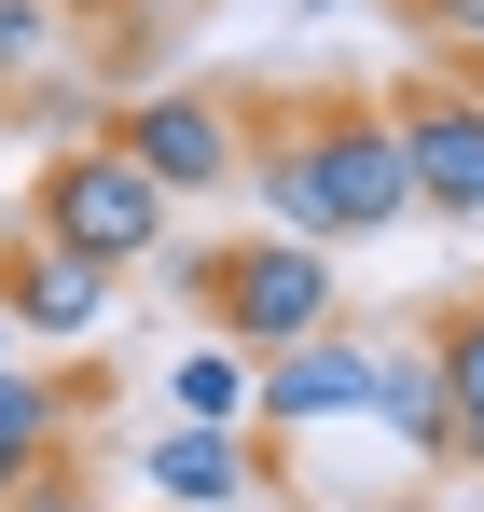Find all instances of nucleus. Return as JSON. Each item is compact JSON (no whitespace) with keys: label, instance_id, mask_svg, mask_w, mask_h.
<instances>
[{"label":"nucleus","instance_id":"f257e3e1","mask_svg":"<svg viewBox=\"0 0 484 512\" xmlns=\"http://www.w3.org/2000/svg\"><path fill=\"white\" fill-rule=\"evenodd\" d=\"M236 194H263V236H305V250H360V236H402L415 222L388 97H346V84L291 97V111H249Z\"/></svg>","mask_w":484,"mask_h":512},{"label":"nucleus","instance_id":"f03ea898","mask_svg":"<svg viewBox=\"0 0 484 512\" xmlns=\"http://www.w3.org/2000/svg\"><path fill=\"white\" fill-rule=\"evenodd\" d=\"M180 291L208 305V333L249 346V360H277V346H305L346 319V277H332V250H305V236H222V250H180Z\"/></svg>","mask_w":484,"mask_h":512},{"label":"nucleus","instance_id":"7ed1b4c3","mask_svg":"<svg viewBox=\"0 0 484 512\" xmlns=\"http://www.w3.org/2000/svg\"><path fill=\"white\" fill-rule=\"evenodd\" d=\"M166 208H180V194H166L125 139H56V167H42V194H28V222H42L56 250L111 263V277L166 250Z\"/></svg>","mask_w":484,"mask_h":512},{"label":"nucleus","instance_id":"20e7f679","mask_svg":"<svg viewBox=\"0 0 484 512\" xmlns=\"http://www.w3.org/2000/svg\"><path fill=\"white\" fill-rule=\"evenodd\" d=\"M388 125H402V180H415V222H471L484 236V111L457 70H415L388 97Z\"/></svg>","mask_w":484,"mask_h":512},{"label":"nucleus","instance_id":"39448f33","mask_svg":"<svg viewBox=\"0 0 484 512\" xmlns=\"http://www.w3.org/2000/svg\"><path fill=\"white\" fill-rule=\"evenodd\" d=\"M111 139H125L166 194H236V167H249V111H236V97H208V84L125 97V111H111Z\"/></svg>","mask_w":484,"mask_h":512},{"label":"nucleus","instance_id":"423d86ee","mask_svg":"<svg viewBox=\"0 0 484 512\" xmlns=\"http://www.w3.org/2000/svg\"><path fill=\"white\" fill-rule=\"evenodd\" d=\"M374 360H388V333H305L277 346V360H249V416L263 429H332V416H374Z\"/></svg>","mask_w":484,"mask_h":512},{"label":"nucleus","instance_id":"0eeeda50","mask_svg":"<svg viewBox=\"0 0 484 512\" xmlns=\"http://www.w3.org/2000/svg\"><path fill=\"white\" fill-rule=\"evenodd\" d=\"M0 305H14V333L83 346L111 319V263H83V250H56L42 222H14V236H0Z\"/></svg>","mask_w":484,"mask_h":512},{"label":"nucleus","instance_id":"6e6552de","mask_svg":"<svg viewBox=\"0 0 484 512\" xmlns=\"http://www.w3.org/2000/svg\"><path fill=\"white\" fill-rule=\"evenodd\" d=\"M139 471H153V499H166V512H249V499H263L249 429H194V416H166L153 443H139Z\"/></svg>","mask_w":484,"mask_h":512},{"label":"nucleus","instance_id":"1a4fd4ad","mask_svg":"<svg viewBox=\"0 0 484 512\" xmlns=\"http://www.w3.org/2000/svg\"><path fill=\"white\" fill-rule=\"evenodd\" d=\"M429 388H443V471H484V291L429 305Z\"/></svg>","mask_w":484,"mask_h":512},{"label":"nucleus","instance_id":"9d476101","mask_svg":"<svg viewBox=\"0 0 484 512\" xmlns=\"http://www.w3.org/2000/svg\"><path fill=\"white\" fill-rule=\"evenodd\" d=\"M56 84H83V28L56 0H0V111H42Z\"/></svg>","mask_w":484,"mask_h":512},{"label":"nucleus","instance_id":"9b49d317","mask_svg":"<svg viewBox=\"0 0 484 512\" xmlns=\"http://www.w3.org/2000/svg\"><path fill=\"white\" fill-rule=\"evenodd\" d=\"M374 416L402 429V457H429V471H443V388H429V333H388V360H374Z\"/></svg>","mask_w":484,"mask_h":512},{"label":"nucleus","instance_id":"f8f14e48","mask_svg":"<svg viewBox=\"0 0 484 512\" xmlns=\"http://www.w3.org/2000/svg\"><path fill=\"white\" fill-rule=\"evenodd\" d=\"M166 402H180L194 429H249V346H222V333H208L180 374H166Z\"/></svg>","mask_w":484,"mask_h":512},{"label":"nucleus","instance_id":"ddd939ff","mask_svg":"<svg viewBox=\"0 0 484 512\" xmlns=\"http://www.w3.org/2000/svg\"><path fill=\"white\" fill-rule=\"evenodd\" d=\"M402 14H415V42H429V56L484 70V0H402Z\"/></svg>","mask_w":484,"mask_h":512},{"label":"nucleus","instance_id":"4468645a","mask_svg":"<svg viewBox=\"0 0 484 512\" xmlns=\"http://www.w3.org/2000/svg\"><path fill=\"white\" fill-rule=\"evenodd\" d=\"M14 512H97V499H83L70 471H42V485H28V499H14Z\"/></svg>","mask_w":484,"mask_h":512},{"label":"nucleus","instance_id":"2eb2a0df","mask_svg":"<svg viewBox=\"0 0 484 512\" xmlns=\"http://www.w3.org/2000/svg\"><path fill=\"white\" fill-rule=\"evenodd\" d=\"M56 14H70V28H97V14H139V0H56Z\"/></svg>","mask_w":484,"mask_h":512},{"label":"nucleus","instance_id":"dca6fc26","mask_svg":"<svg viewBox=\"0 0 484 512\" xmlns=\"http://www.w3.org/2000/svg\"><path fill=\"white\" fill-rule=\"evenodd\" d=\"M0 360H14V305H0Z\"/></svg>","mask_w":484,"mask_h":512},{"label":"nucleus","instance_id":"f3484780","mask_svg":"<svg viewBox=\"0 0 484 512\" xmlns=\"http://www.w3.org/2000/svg\"><path fill=\"white\" fill-rule=\"evenodd\" d=\"M457 84H471V111H484V70H457Z\"/></svg>","mask_w":484,"mask_h":512},{"label":"nucleus","instance_id":"a211bd4d","mask_svg":"<svg viewBox=\"0 0 484 512\" xmlns=\"http://www.w3.org/2000/svg\"><path fill=\"white\" fill-rule=\"evenodd\" d=\"M305 14H346V0H305Z\"/></svg>","mask_w":484,"mask_h":512}]
</instances>
